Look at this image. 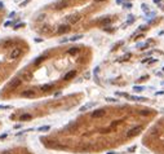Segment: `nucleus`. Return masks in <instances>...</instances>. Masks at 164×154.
Returning <instances> with one entry per match:
<instances>
[{"label": "nucleus", "instance_id": "37", "mask_svg": "<svg viewBox=\"0 0 164 154\" xmlns=\"http://www.w3.org/2000/svg\"><path fill=\"white\" fill-rule=\"evenodd\" d=\"M121 1H123V0H121Z\"/></svg>", "mask_w": 164, "mask_h": 154}, {"label": "nucleus", "instance_id": "12", "mask_svg": "<svg viewBox=\"0 0 164 154\" xmlns=\"http://www.w3.org/2000/svg\"><path fill=\"white\" fill-rule=\"evenodd\" d=\"M53 87H54L53 84H44V86H42V88H40V90H42L43 92H47V91H50Z\"/></svg>", "mask_w": 164, "mask_h": 154}, {"label": "nucleus", "instance_id": "27", "mask_svg": "<svg viewBox=\"0 0 164 154\" xmlns=\"http://www.w3.org/2000/svg\"><path fill=\"white\" fill-rule=\"evenodd\" d=\"M142 9H144L145 12H147V11H149V9H147V5H146V4H142Z\"/></svg>", "mask_w": 164, "mask_h": 154}, {"label": "nucleus", "instance_id": "18", "mask_svg": "<svg viewBox=\"0 0 164 154\" xmlns=\"http://www.w3.org/2000/svg\"><path fill=\"white\" fill-rule=\"evenodd\" d=\"M140 114H141V115H150V114H151V110H150V109H144V110H140Z\"/></svg>", "mask_w": 164, "mask_h": 154}, {"label": "nucleus", "instance_id": "20", "mask_svg": "<svg viewBox=\"0 0 164 154\" xmlns=\"http://www.w3.org/2000/svg\"><path fill=\"white\" fill-rule=\"evenodd\" d=\"M45 57L44 56H40V57H38V58H36V60H35V62H34V63H35V65H39V63H40V62L43 61V60H44Z\"/></svg>", "mask_w": 164, "mask_h": 154}, {"label": "nucleus", "instance_id": "7", "mask_svg": "<svg viewBox=\"0 0 164 154\" xmlns=\"http://www.w3.org/2000/svg\"><path fill=\"white\" fill-rule=\"evenodd\" d=\"M67 31H70V25H61V26H58V29H57V32H58V34H65V32H67Z\"/></svg>", "mask_w": 164, "mask_h": 154}, {"label": "nucleus", "instance_id": "29", "mask_svg": "<svg viewBox=\"0 0 164 154\" xmlns=\"http://www.w3.org/2000/svg\"><path fill=\"white\" fill-rule=\"evenodd\" d=\"M11 25H12V22H11V21H8V22H5V23H4V26H5V27H8V26H11Z\"/></svg>", "mask_w": 164, "mask_h": 154}, {"label": "nucleus", "instance_id": "17", "mask_svg": "<svg viewBox=\"0 0 164 154\" xmlns=\"http://www.w3.org/2000/svg\"><path fill=\"white\" fill-rule=\"evenodd\" d=\"M49 130H50V126H43V127H39V128H38L39 132H47V131H49Z\"/></svg>", "mask_w": 164, "mask_h": 154}, {"label": "nucleus", "instance_id": "22", "mask_svg": "<svg viewBox=\"0 0 164 154\" xmlns=\"http://www.w3.org/2000/svg\"><path fill=\"white\" fill-rule=\"evenodd\" d=\"M81 38H83V35H75L70 40H71V42H76V40H79V39H81Z\"/></svg>", "mask_w": 164, "mask_h": 154}, {"label": "nucleus", "instance_id": "28", "mask_svg": "<svg viewBox=\"0 0 164 154\" xmlns=\"http://www.w3.org/2000/svg\"><path fill=\"white\" fill-rule=\"evenodd\" d=\"M44 17H45V14H40L39 17H38V21H42V19H44Z\"/></svg>", "mask_w": 164, "mask_h": 154}, {"label": "nucleus", "instance_id": "21", "mask_svg": "<svg viewBox=\"0 0 164 154\" xmlns=\"http://www.w3.org/2000/svg\"><path fill=\"white\" fill-rule=\"evenodd\" d=\"M147 47V43H138L137 44V48H140V49H145Z\"/></svg>", "mask_w": 164, "mask_h": 154}, {"label": "nucleus", "instance_id": "1", "mask_svg": "<svg viewBox=\"0 0 164 154\" xmlns=\"http://www.w3.org/2000/svg\"><path fill=\"white\" fill-rule=\"evenodd\" d=\"M141 130H142L141 126H136L133 128H131V130L127 132V137H134V136H137V135L141 132Z\"/></svg>", "mask_w": 164, "mask_h": 154}, {"label": "nucleus", "instance_id": "11", "mask_svg": "<svg viewBox=\"0 0 164 154\" xmlns=\"http://www.w3.org/2000/svg\"><path fill=\"white\" fill-rule=\"evenodd\" d=\"M110 22H111V18H110V17H106V18H104V19H101L98 23H100L101 26H107Z\"/></svg>", "mask_w": 164, "mask_h": 154}, {"label": "nucleus", "instance_id": "30", "mask_svg": "<svg viewBox=\"0 0 164 154\" xmlns=\"http://www.w3.org/2000/svg\"><path fill=\"white\" fill-rule=\"evenodd\" d=\"M134 149H136V146H132V148H129V149H128V152H133Z\"/></svg>", "mask_w": 164, "mask_h": 154}, {"label": "nucleus", "instance_id": "2", "mask_svg": "<svg viewBox=\"0 0 164 154\" xmlns=\"http://www.w3.org/2000/svg\"><path fill=\"white\" fill-rule=\"evenodd\" d=\"M21 83H22V80H21L19 78H14V79H12V80L8 83V86H7V87H8L9 90H16L17 87H19V86H21Z\"/></svg>", "mask_w": 164, "mask_h": 154}, {"label": "nucleus", "instance_id": "14", "mask_svg": "<svg viewBox=\"0 0 164 154\" xmlns=\"http://www.w3.org/2000/svg\"><path fill=\"white\" fill-rule=\"evenodd\" d=\"M31 118H32L31 114H22L21 118H19V121H23V122H25V121H30Z\"/></svg>", "mask_w": 164, "mask_h": 154}, {"label": "nucleus", "instance_id": "8", "mask_svg": "<svg viewBox=\"0 0 164 154\" xmlns=\"http://www.w3.org/2000/svg\"><path fill=\"white\" fill-rule=\"evenodd\" d=\"M35 95H36V92H35L34 90H26V91L22 92V96H23V97H35Z\"/></svg>", "mask_w": 164, "mask_h": 154}, {"label": "nucleus", "instance_id": "5", "mask_svg": "<svg viewBox=\"0 0 164 154\" xmlns=\"http://www.w3.org/2000/svg\"><path fill=\"white\" fill-rule=\"evenodd\" d=\"M69 4H70V1L69 0H61L60 3H57L56 4V9H63V8H66V7H69Z\"/></svg>", "mask_w": 164, "mask_h": 154}, {"label": "nucleus", "instance_id": "31", "mask_svg": "<svg viewBox=\"0 0 164 154\" xmlns=\"http://www.w3.org/2000/svg\"><path fill=\"white\" fill-rule=\"evenodd\" d=\"M35 42H36V43H40V42H42V39H39V38H36V39H35Z\"/></svg>", "mask_w": 164, "mask_h": 154}, {"label": "nucleus", "instance_id": "36", "mask_svg": "<svg viewBox=\"0 0 164 154\" xmlns=\"http://www.w3.org/2000/svg\"><path fill=\"white\" fill-rule=\"evenodd\" d=\"M96 1H105V0H96Z\"/></svg>", "mask_w": 164, "mask_h": 154}, {"label": "nucleus", "instance_id": "3", "mask_svg": "<svg viewBox=\"0 0 164 154\" xmlns=\"http://www.w3.org/2000/svg\"><path fill=\"white\" fill-rule=\"evenodd\" d=\"M80 14H71V16H67V18H66V21L69 22V25H74L76 22H79L80 21Z\"/></svg>", "mask_w": 164, "mask_h": 154}, {"label": "nucleus", "instance_id": "33", "mask_svg": "<svg viewBox=\"0 0 164 154\" xmlns=\"http://www.w3.org/2000/svg\"><path fill=\"white\" fill-rule=\"evenodd\" d=\"M107 154H116L115 152H107Z\"/></svg>", "mask_w": 164, "mask_h": 154}, {"label": "nucleus", "instance_id": "25", "mask_svg": "<svg viewBox=\"0 0 164 154\" xmlns=\"http://www.w3.org/2000/svg\"><path fill=\"white\" fill-rule=\"evenodd\" d=\"M106 100H107L109 102H110V101H111V102H116V100H115V98H112V97H107Z\"/></svg>", "mask_w": 164, "mask_h": 154}, {"label": "nucleus", "instance_id": "23", "mask_svg": "<svg viewBox=\"0 0 164 154\" xmlns=\"http://www.w3.org/2000/svg\"><path fill=\"white\" fill-rule=\"evenodd\" d=\"M23 26H25V23H23V22H22V23H18V25H16V30H17V29H21V27H23Z\"/></svg>", "mask_w": 164, "mask_h": 154}, {"label": "nucleus", "instance_id": "9", "mask_svg": "<svg viewBox=\"0 0 164 154\" xmlns=\"http://www.w3.org/2000/svg\"><path fill=\"white\" fill-rule=\"evenodd\" d=\"M93 106H96V102H88V104H85V105H83L81 108L79 109L81 113L83 111H85V110H88V109H90V108H93Z\"/></svg>", "mask_w": 164, "mask_h": 154}, {"label": "nucleus", "instance_id": "24", "mask_svg": "<svg viewBox=\"0 0 164 154\" xmlns=\"http://www.w3.org/2000/svg\"><path fill=\"white\" fill-rule=\"evenodd\" d=\"M128 17H129V18H128V23H132V22H133V21H134L133 16H128Z\"/></svg>", "mask_w": 164, "mask_h": 154}, {"label": "nucleus", "instance_id": "13", "mask_svg": "<svg viewBox=\"0 0 164 154\" xmlns=\"http://www.w3.org/2000/svg\"><path fill=\"white\" fill-rule=\"evenodd\" d=\"M121 122H123V119H116V121H114L112 123L110 124V128H111V130H114V128H115L116 126H119Z\"/></svg>", "mask_w": 164, "mask_h": 154}, {"label": "nucleus", "instance_id": "10", "mask_svg": "<svg viewBox=\"0 0 164 154\" xmlns=\"http://www.w3.org/2000/svg\"><path fill=\"white\" fill-rule=\"evenodd\" d=\"M76 75V71L75 70H71V71H69L65 77H63V80H69V79H73V78Z\"/></svg>", "mask_w": 164, "mask_h": 154}, {"label": "nucleus", "instance_id": "16", "mask_svg": "<svg viewBox=\"0 0 164 154\" xmlns=\"http://www.w3.org/2000/svg\"><path fill=\"white\" fill-rule=\"evenodd\" d=\"M131 100H134V101H145L146 98L145 97H140V96H129Z\"/></svg>", "mask_w": 164, "mask_h": 154}, {"label": "nucleus", "instance_id": "26", "mask_svg": "<svg viewBox=\"0 0 164 154\" xmlns=\"http://www.w3.org/2000/svg\"><path fill=\"white\" fill-rule=\"evenodd\" d=\"M124 8H132V4H129V3H125V4H124Z\"/></svg>", "mask_w": 164, "mask_h": 154}, {"label": "nucleus", "instance_id": "32", "mask_svg": "<svg viewBox=\"0 0 164 154\" xmlns=\"http://www.w3.org/2000/svg\"><path fill=\"white\" fill-rule=\"evenodd\" d=\"M1 154H12V152H3Z\"/></svg>", "mask_w": 164, "mask_h": 154}, {"label": "nucleus", "instance_id": "34", "mask_svg": "<svg viewBox=\"0 0 164 154\" xmlns=\"http://www.w3.org/2000/svg\"><path fill=\"white\" fill-rule=\"evenodd\" d=\"M3 5H4V4H3V3H0V9L3 8Z\"/></svg>", "mask_w": 164, "mask_h": 154}, {"label": "nucleus", "instance_id": "4", "mask_svg": "<svg viewBox=\"0 0 164 154\" xmlns=\"http://www.w3.org/2000/svg\"><path fill=\"white\" fill-rule=\"evenodd\" d=\"M21 53H22V49H21V48H13L12 52H11V54H9V57H11L12 60H16V58H18V57L21 56Z\"/></svg>", "mask_w": 164, "mask_h": 154}, {"label": "nucleus", "instance_id": "6", "mask_svg": "<svg viewBox=\"0 0 164 154\" xmlns=\"http://www.w3.org/2000/svg\"><path fill=\"white\" fill-rule=\"evenodd\" d=\"M105 115V110L104 109H98V110H93L92 113V118H101Z\"/></svg>", "mask_w": 164, "mask_h": 154}, {"label": "nucleus", "instance_id": "19", "mask_svg": "<svg viewBox=\"0 0 164 154\" xmlns=\"http://www.w3.org/2000/svg\"><path fill=\"white\" fill-rule=\"evenodd\" d=\"M133 90L136 91V92H141V91H144V90H145V87H142V86H134Z\"/></svg>", "mask_w": 164, "mask_h": 154}, {"label": "nucleus", "instance_id": "15", "mask_svg": "<svg viewBox=\"0 0 164 154\" xmlns=\"http://www.w3.org/2000/svg\"><path fill=\"white\" fill-rule=\"evenodd\" d=\"M78 52H79V48H78V47H73L71 49H69V54H71V56L76 54Z\"/></svg>", "mask_w": 164, "mask_h": 154}, {"label": "nucleus", "instance_id": "35", "mask_svg": "<svg viewBox=\"0 0 164 154\" xmlns=\"http://www.w3.org/2000/svg\"><path fill=\"white\" fill-rule=\"evenodd\" d=\"M159 1H160V0H154V3H159Z\"/></svg>", "mask_w": 164, "mask_h": 154}]
</instances>
